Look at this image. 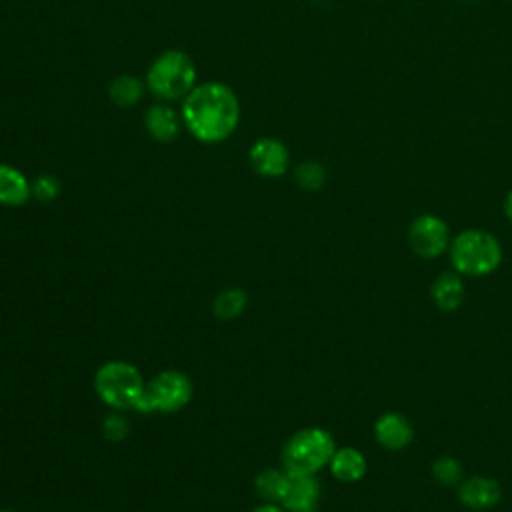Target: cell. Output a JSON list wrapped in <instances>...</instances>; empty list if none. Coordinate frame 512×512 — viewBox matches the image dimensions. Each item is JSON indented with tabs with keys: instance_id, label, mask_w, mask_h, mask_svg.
I'll use <instances>...</instances> for the list:
<instances>
[{
	"instance_id": "obj_13",
	"label": "cell",
	"mask_w": 512,
	"mask_h": 512,
	"mask_svg": "<svg viewBox=\"0 0 512 512\" xmlns=\"http://www.w3.org/2000/svg\"><path fill=\"white\" fill-rule=\"evenodd\" d=\"M432 300L434 304L442 310V312H454L460 308L462 300H464V282L458 274L452 272H442L432 288H430Z\"/></svg>"
},
{
	"instance_id": "obj_9",
	"label": "cell",
	"mask_w": 512,
	"mask_h": 512,
	"mask_svg": "<svg viewBox=\"0 0 512 512\" xmlns=\"http://www.w3.org/2000/svg\"><path fill=\"white\" fill-rule=\"evenodd\" d=\"M250 166L254 172L266 178H278L288 168V148L276 138H258L248 152Z\"/></svg>"
},
{
	"instance_id": "obj_22",
	"label": "cell",
	"mask_w": 512,
	"mask_h": 512,
	"mask_svg": "<svg viewBox=\"0 0 512 512\" xmlns=\"http://www.w3.org/2000/svg\"><path fill=\"white\" fill-rule=\"evenodd\" d=\"M104 434L110 438V440H122L126 434H128V424L124 418L120 416H110L106 418L104 422Z\"/></svg>"
},
{
	"instance_id": "obj_18",
	"label": "cell",
	"mask_w": 512,
	"mask_h": 512,
	"mask_svg": "<svg viewBox=\"0 0 512 512\" xmlns=\"http://www.w3.org/2000/svg\"><path fill=\"white\" fill-rule=\"evenodd\" d=\"M294 180L302 190H318L326 182V168L320 162L306 160L296 166L294 170Z\"/></svg>"
},
{
	"instance_id": "obj_3",
	"label": "cell",
	"mask_w": 512,
	"mask_h": 512,
	"mask_svg": "<svg viewBox=\"0 0 512 512\" xmlns=\"http://www.w3.org/2000/svg\"><path fill=\"white\" fill-rule=\"evenodd\" d=\"M196 68L188 54L182 50H166L162 52L146 72L148 88L164 100H176L180 96H188L194 88Z\"/></svg>"
},
{
	"instance_id": "obj_15",
	"label": "cell",
	"mask_w": 512,
	"mask_h": 512,
	"mask_svg": "<svg viewBox=\"0 0 512 512\" xmlns=\"http://www.w3.org/2000/svg\"><path fill=\"white\" fill-rule=\"evenodd\" d=\"M146 132L158 142H172L180 132V120L172 108L152 106L144 114Z\"/></svg>"
},
{
	"instance_id": "obj_12",
	"label": "cell",
	"mask_w": 512,
	"mask_h": 512,
	"mask_svg": "<svg viewBox=\"0 0 512 512\" xmlns=\"http://www.w3.org/2000/svg\"><path fill=\"white\" fill-rule=\"evenodd\" d=\"M330 472L334 478H338L340 482H358L360 478H364L368 464L366 458L360 450L356 448H338L332 458H330Z\"/></svg>"
},
{
	"instance_id": "obj_5",
	"label": "cell",
	"mask_w": 512,
	"mask_h": 512,
	"mask_svg": "<svg viewBox=\"0 0 512 512\" xmlns=\"http://www.w3.org/2000/svg\"><path fill=\"white\" fill-rule=\"evenodd\" d=\"M144 386L140 370L128 362H106L94 378L98 398L112 408H136Z\"/></svg>"
},
{
	"instance_id": "obj_4",
	"label": "cell",
	"mask_w": 512,
	"mask_h": 512,
	"mask_svg": "<svg viewBox=\"0 0 512 512\" xmlns=\"http://www.w3.org/2000/svg\"><path fill=\"white\" fill-rule=\"evenodd\" d=\"M334 452L336 444L330 432L322 428H304L288 438L282 450V462L286 472L314 474L330 464Z\"/></svg>"
},
{
	"instance_id": "obj_17",
	"label": "cell",
	"mask_w": 512,
	"mask_h": 512,
	"mask_svg": "<svg viewBox=\"0 0 512 512\" xmlns=\"http://www.w3.org/2000/svg\"><path fill=\"white\" fill-rule=\"evenodd\" d=\"M246 302H248V296L244 290L228 288L216 296L214 312H216V316L230 320V318H236L242 314V310L246 308Z\"/></svg>"
},
{
	"instance_id": "obj_7",
	"label": "cell",
	"mask_w": 512,
	"mask_h": 512,
	"mask_svg": "<svg viewBox=\"0 0 512 512\" xmlns=\"http://www.w3.org/2000/svg\"><path fill=\"white\" fill-rule=\"evenodd\" d=\"M408 242L418 256L436 258L450 248V228L442 218L422 214L412 220L408 228Z\"/></svg>"
},
{
	"instance_id": "obj_16",
	"label": "cell",
	"mask_w": 512,
	"mask_h": 512,
	"mask_svg": "<svg viewBox=\"0 0 512 512\" xmlns=\"http://www.w3.org/2000/svg\"><path fill=\"white\" fill-rule=\"evenodd\" d=\"M144 94V84L136 76H118L108 86V98L118 108H130L140 102Z\"/></svg>"
},
{
	"instance_id": "obj_10",
	"label": "cell",
	"mask_w": 512,
	"mask_h": 512,
	"mask_svg": "<svg viewBox=\"0 0 512 512\" xmlns=\"http://www.w3.org/2000/svg\"><path fill=\"white\" fill-rule=\"evenodd\" d=\"M458 498L470 510H490L500 502V484L488 476H472L460 482Z\"/></svg>"
},
{
	"instance_id": "obj_23",
	"label": "cell",
	"mask_w": 512,
	"mask_h": 512,
	"mask_svg": "<svg viewBox=\"0 0 512 512\" xmlns=\"http://www.w3.org/2000/svg\"><path fill=\"white\" fill-rule=\"evenodd\" d=\"M252 512H284L280 506H274V504H262L258 508H254Z\"/></svg>"
},
{
	"instance_id": "obj_24",
	"label": "cell",
	"mask_w": 512,
	"mask_h": 512,
	"mask_svg": "<svg viewBox=\"0 0 512 512\" xmlns=\"http://www.w3.org/2000/svg\"><path fill=\"white\" fill-rule=\"evenodd\" d=\"M504 212H506V216L512 220V190L508 192V196H506V200H504Z\"/></svg>"
},
{
	"instance_id": "obj_21",
	"label": "cell",
	"mask_w": 512,
	"mask_h": 512,
	"mask_svg": "<svg viewBox=\"0 0 512 512\" xmlns=\"http://www.w3.org/2000/svg\"><path fill=\"white\" fill-rule=\"evenodd\" d=\"M58 192H60V184L52 176H40L32 184V196H36L42 202L54 200L58 196Z\"/></svg>"
},
{
	"instance_id": "obj_2",
	"label": "cell",
	"mask_w": 512,
	"mask_h": 512,
	"mask_svg": "<svg viewBox=\"0 0 512 512\" xmlns=\"http://www.w3.org/2000/svg\"><path fill=\"white\" fill-rule=\"evenodd\" d=\"M450 262L458 274L486 276L500 266V242L486 230H464L450 242Z\"/></svg>"
},
{
	"instance_id": "obj_8",
	"label": "cell",
	"mask_w": 512,
	"mask_h": 512,
	"mask_svg": "<svg viewBox=\"0 0 512 512\" xmlns=\"http://www.w3.org/2000/svg\"><path fill=\"white\" fill-rule=\"evenodd\" d=\"M320 486L314 474L286 472V486L280 504L286 512H316Z\"/></svg>"
},
{
	"instance_id": "obj_19",
	"label": "cell",
	"mask_w": 512,
	"mask_h": 512,
	"mask_svg": "<svg viewBox=\"0 0 512 512\" xmlns=\"http://www.w3.org/2000/svg\"><path fill=\"white\" fill-rule=\"evenodd\" d=\"M286 486V472L278 470H264L256 476V490L270 502H280L282 492Z\"/></svg>"
},
{
	"instance_id": "obj_6",
	"label": "cell",
	"mask_w": 512,
	"mask_h": 512,
	"mask_svg": "<svg viewBox=\"0 0 512 512\" xmlns=\"http://www.w3.org/2000/svg\"><path fill=\"white\" fill-rule=\"evenodd\" d=\"M192 398V382L186 374L176 370L160 372L144 386L136 404L138 412H176Z\"/></svg>"
},
{
	"instance_id": "obj_25",
	"label": "cell",
	"mask_w": 512,
	"mask_h": 512,
	"mask_svg": "<svg viewBox=\"0 0 512 512\" xmlns=\"http://www.w3.org/2000/svg\"><path fill=\"white\" fill-rule=\"evenodd\" d=\"M0 512H10V510H0Z\"/></svg>"
},
{
	"instance_id": "obj_11",
	"label": "cell",
	"mask_w": 512,
	"mask_h": 512,
	"mask_svg": "<svg viewBox=\"0 0 512 512\" xmlns=\"http://www.w3.org/2000/svg\"><path fill=\"white\" fill-rule=\"evenodd\" d=\"M374 436L380 446L388 450H402L412 442L414 428L406 416L398 412H386L376 420Z\"/></svg>"
},
{
	"instance_id": "obj_14",
	"label": "cell",
	"mask_w": 512,
	"mask_h": 512,
	"mask_svg": "<svg viewBox=\"0 0 512 512\" xmlns=\"http://www.w3.org/2000/svg\"><path fill=\"white\" fill-rule=\"evenodd\" d=\"M32 196V186L24 174L8 164H0V204L22 206Z\"/></svg>"
},
{
	"instance_id": "obj_20",
	"label": "cell",
	"mask_w": 512,
	"mask_h": 512,
	"mask_svg": "<svg viewBox=\"0 0 512 512\" xmlns=\"http://www.w3.org/2000/svg\"><path fill=\"white\" fill-rule=\"evenodd\" d=\"M432 476L442 486H454L462 478V466L452 456H442L432 462Z\"/></svg>"
},
{
	"instance_id": "obj_26",
	"label": "cell",
	"mask_w": 512,
	"mask_h": 512,
	"mask_svg": "<svg viewBox=\"0 0 512 512\" xmlns=\"http://www.w3.org/2000/svg\"><path fill=\"white\" fill-rule=\"evenodd\" d=\"M464 2H472V0H464Z\"/></svg>"
},
{
	"instance_id": "obj_1",
	"label": "cell",
	"mask_w": 512,
	"mask_h": 512,
	"mask_svg": "<svg viewBox=\"0 0 512 512\" xmlns=\"http://www.w3.org/2000/svg\"><path fill=\"white\" fill-rule=\"evenodd\" d=\"M182 118L186 128L200 142H222L238 126L240 102L230 86L204 82L192 88L184 98Z\"/></svg>"
}]
</instances>
